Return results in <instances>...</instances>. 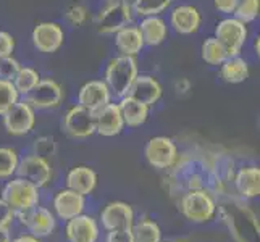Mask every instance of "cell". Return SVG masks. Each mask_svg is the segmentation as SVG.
<instances>
[{
    "mask_svg": "<svg viewBox=\"0 0 260 242\" xmlns=\"http://www.w3.org/2000/svg\"><path fill=\"white\" fill-rule=\"evenodd\" d=\"M139 75V65L136 57L118 55L113 57L105 68V84L110 92L116 97H124L128 94L133 81Z\"/></svg>",
    "mask_w": 260,
    "mask_h": 242,
    "instance_id": "6da1fadb",
    "label": "cell"
},
{
    "mask_svg": "<svg viewBox=\"0 0 260 242\" xmlns=\"http://www.w3.org/2000/svg\"><path fill=\"white\" fill-rule=\"evenodd\" d=\"M133 8L126 0H109L95 18L97 31L104 36H110L123 29L133 21Z\"/></svg>",
    "mask_w": 260,
    "mask_h": 242,
    "instance_id": "7a4b0ae2",
    "label": "cell"
},
{
    "mask_svg": "<svg viewBox=\"0 0 260 242\" xmlns=\"http://www.w3.org/2000/svg\"><path fill=\"white\" fill-rule=\"evenodd\" d=\"M213 36L218 39L223 49L226 50L228 57H235L239 55L241 50L244 49L249 31H247V24L236 20L235 16H228L218 21Z\"/></svg>",
    "mask_w": 260,
    "mask_h": 242,
    "instance_id": "3957f363",
    "label": "cell"
},
{
    "mask_svg": "<svg viewBox=\"0 0 260 242\" xmlns=\"http://www.w3.org/2000/svg\"><path fill=\"white\" fill-rule=\"evenodd\" d=\"M2 199L15 212L28 210L39 203V187L23 178H16L13 181L7 183L2 192Z\"/></svg>",
    "mask_w": 260,
    "mask_h": 242,
    "instance_id": "277c9868",
    "label": "cell"
},
{
    "mask_svg": "<svg viewBox=\"0 0 260 242\" xmlns=\"http://www.w3.org/2000/svg\"><path fill=\"white\" fill-rule=\"evenodd\" d=\"M65 98V91L60 83L55 79L46 78L41 79L32 91L24 97V100L28 102L34 110H50L57 109Z\"/></svg>",
    "mask_w": 260,
    "mask_h": 242,
    "instance_id": "5b68a950",
    "label": "cell"
},
{
    "mask_svg": "<svg viewBox=\"0 0 260 242\" xmlns=\"http://www.w3.org/2000/svg\"><path fill=\"white\" fill-rule=\"evenodd\" d=\"M31 41L34 49L41 53H55L65 42V31L55 21H42L38 26H34Z\"/></svg>",
    "mask_w": 260,
    "mask_h": 242,
    "instance_id": "8992f818",
    "label": "cell"
},
{
    "mask_svg": "<svg viewBox=\"0 0 260 242\" xmlns=\"http://www.w3.org/2000/svg\"><path fill=\"white\" fill-rule=\"evenodd\" d=\"M61 128L68 136L75 139H86L95 132V118L91 110L81 105H75L65 113Z\"/></svg>",
    "mask_w": 260,
    "mask_h": 242,
    "instance_id": "52a82bcc",
    "label": "cell"
},
{
    "mask_svg": "<svg viewBox=\"0 0 260 242\" xmlns=\"http://www.w3.org/2000/svg\"><path fill=\"white\" fill-rule=\"evenodd\" d=\"M146 160L157 169L172 168L178 160V149L175 142L167 136L152 137L144 149Z\"/></svg>",
    "mask_w": 260,
    "mask_h": 242,
    "instance_id": "ba28073f",
    "label": "cell"
},
{
    "mask_svg": "<svg viewBox=\"0 0 260 242\" xmlns=\"http://www.w3.org/2000/svg\"><path fill=\"white\" fill-rule=\"evenodd\" d=\"M4 126L12 136H24L32 131L36 124V110L26 102L18 100L4 116Z\"/></svg>",
    "mask_w": 260,
    "mask_h": 242,
    "instance_id": "9c48e42d",
    "label": "cell"
},
{
    "mask_svg": "<svg viewBox=\"0 0 260 242\" xmlns=\"http://www.w3.org/2000/svg\"><path fill=\"white\" fill-rule=\"evenodd\" d=\"M183 213L194 223H205L213 217L215 203L205 191H191L183 197Z\"/></svg>",
    "mask_w": 260,
    "mask_h": 242,
    "instance_id": "30bf717a",
    "label": "cell"
},
{
    "mask_svg": "<svg viewBox=\"0 0 260 242\" xmlns=\"http://www.w3.org/2000/svg\"><path fill=\"white\" fill-rule=\"evenodd\" d=\"M112 102V92L104 79H92L84 83L78 91V105L95 113Z\"/></svg>",
    "mask_w": 260,
    "mask_h": 242,
    "instance_id": "8fae6325",
    "label": "cell"
},
{
    "mask_svg": "<svg viewBox=\"0 0 260 242\" xmlns=\"http://www.w3.org/2000/svg\"><path fill=\"white\" fill-rule=\"evenodd\" d=\"M16 175L18 178H23L26 181L32 183L34 186L42 187L50 181L52 168L46 158L34 154L18 161Z\"/></svg>",
    "mask_w": 260,
    "mask_h": 242,
    "instance_id": "7c38bea8",
    "label": "cell"
},
{
    "mask_svg": "<svg viewBox=\"0 0 260 242\" xmlns=\"http://www.w3.org/2000/svg\"><path fill=\"white\" fill-rule=\"evenodd\" d=\"M16 215L20 217L23 225L32 232L34 237H46L55 229V218L47 209L36 205L28 210H18Z\"/></svg>",
    "mask_w": 260,
    "mask_h": 242,
    "instance_id": "4fadbf2b",
    "label": "cell"
},
{
    "mask_svg": "<svg viewBox=\"0 0 260 242\" xmlns=\"http://www.w3.org/2000/svg\"><path fill=\"white\" fill-rule=\"evenodd\" d=\"M202 13L194 5H178L170 13V26L181 36H191L201 29Z\"/></svg>",
    "mask_w": 260,
    "mask_h": 242,
    "instance_id": "5bb4252c",
    "label": "cell"
},
{
    "mask_svg": "<svg viewBox=\"0 0 260 242\" xmlns=\"http://www.w3.org/2000/svg\"><path fill=\"white\" fill-rule=\"evenodd\" d=\"M164 94V87L158 83V79L150 75H138L133 81L126 95L136 98L141 103L147 107L155 105Z\"/></svg>",
    "mask_w": 260,
    "mask_h": 242,
    "instance_id": "9a60e30c",
    "label": "cell"
},
{
    "mask_svg": "<svg viewBox=\"0 0 260 242\" xmlns=\"http://www.w3.org/2000/svg\"><path fill=\"white\" fill-rule=\"evenodd\" d=\"M95 118V132L104 137L118 136L124 128V121L118 103H107L101 110L94 113Z\"/></svg>",
    "mask_w": 260,
    "mask_h": 242,
    "instance_id": "2e32d148",
    "label": "cell"
},
{
    "mask_svg": "<svg viewBox=\"0 0 260 242\" xmlns=\"http://www.w3.org/2000/svg\"><path fill=\"white\" fill-rule=\"evenodd\" d=\"M133 210L124 202H112L104 209L101 218L105 229H131L133 228Z\"/></svg>",
    "mask_w": 260,
    "mask_h": 242,
    "instance_id": "e0dca14e",
    "label": "cell"
},
{
    "mask_svg": "<svg viewBox=\"0 0 260 242\" xmlns=\"http://www.w3.org/2000/svg\"><path fill=\"white\" fill-rule=\"evenodd\" d=\"M115 47L120 52V55L138 57L144 49V39H142L141 31L138 26L128 24L118 32H115Z\"/></svg>",
    "mask_w": 260,
    "mask_h": 242,
    "instance_id": "ac0fdd59",
    "label": "cell"
},
{
    "mask_svg": "<svg viewBox=\"0 0 260 242\" xmlns=\"http://www.w3.org/2000/svg\"><path fill=\"white\" fill-rule=\"evenodd\" d=\"M141 31L142 39H144V46L157 47L160 44L167 41L168 36V24L162 16H144L141 18L138 24Z\"/></svg>",
    "mask_w": 260,
    "mask_h": 242,
    "instance_id": "d6986e66",
    "label": "cell"
},
{
    "mask_svg": "<svg viewBox=\"0 0 260 242\" xmlns=\"http://www.w3.org/2000/svg\"><path fill=\"white\" fill-rule=\"evenodd\" d=\"M67 236L70 242H95L99 236L95 220L86 215L71 218L67 226Z\"/></svg>",
    "mask_w": 260,
    "mask_h": 242,
    "instance_id": "ffe728a7",
    "label": "cell"
},
{
    "mask_svg": "<svg viewBox=\"0 0 260 242\" xmlns=\"http://www.w3.org/2000/svg\"><path fill=\"white\" fill-rule=\"evenodd\" d=\"M53 207H55L60 218L63 220H71L81 215L84 209V195L78 194L71 189L60 191L53 200Z\"/></svg>",
    "mask_w": 260,
    "mask_h": 242,
    "instance_id": "44dd1931",
    "label": "cell"
},
{
    "mask_svg": "<svg viewBox=\"0 0 260 242\" xmlns=\"http://www.w3.org/2000/svg\"><path fill=\"white\" fill-rule=\"evenodd\" d=\"M118 105H120V110H121V116H123L124 126L139 128L149 118L150 107L141 103L139 100H136V98H133L129 95L121 97V100H120Z\"/></svg>",
    "mask_w": 260,
    "mask_h": 242,
    "instance_id": "7402d4cb",
    "label": "cell"
},
{
    "mask_svg": "<svg viewBox=\"0 0 260 242\" xmlns=\"http://www.w3.org/2000/svg\"><path fill=\"white\" fill-rule=\"evenodd\" d=\"M95 184H97V175L94 169H91L89 166H76L73 169H70V173L67 176L68 189L81 195L91 194L94 191Z\"/></svg>",
    "mask_w": 260,
    "mask_h": 242,
    "instance_id": "603a6c76",
    "label": "cell"
},
{
    "mask_svg": "<svg viewBox=\"0 0 260 242\" xmlns=\"http://www.w3.org/2000/svg\"><path fill=\"white\" fill-rule=\"evenodd\" d=\"M250 70L247 60L241 55L228 57L223 63L220 65V76L221 79L228 84H241L249 78Z\"/></svg>",
    "mask_w": 260,
    "mask_h": 242,
    "instance_id": "cb8c5ba5",
    "label": "cell"
},
{
    "mask_svg": "<svg viewBox=\"0 0 260 242\" xmlns=\"http://www.w3.org/2000/svg\"><path fill=\"white\" fill-rule=\"evenodd\" d=\"M235 183L241 195L249 197V199L257 197L260 194V169L257 166H246L239 169Z\"/></svg>",
    "mask_w": 260,
    "mask_h": 242,
    "instance_id": "d4e9b609",
    "label": "cell"
},
{
    "mask_svg": "<svg viewBox=\"0 0 260 242\" xmlns=\"http://www.w3.org/2000/svg\"><path fill=\"white\" fill-rule=\"evenodd\" d=\"M201 57L207 65L212 66H220L223 61L228 58L226 50L223 49V46L218 42V39L215 36H210L204 42L201 47Z\"/></svg>",
    "mask_w": 260,
    "mask_h": 242,
    "instance_id": "484cf974",
    "label": "cell"
},
{
    "mask_svg": "<svg viewBox=\"0 0 260 242\" xmlns=\"http://www.w3.org/2000/svg\"><path fill=\"white\" fill-rule=\"evenodd\" d=\"M39 81H41V75L38 70H34L31 66H21L18 70V73L13 78L12 83L18 91V94H20V97H26L36 87V84H38Z\"/></svg>",
    "mask_w": 260,
    "mask_h": 242,
    "instance_id": "4316f807",
    "label": "cell"
},
{
    "mask_svg": "<svg viewBox=\"0 0 260 242\" xmlns=\"http://www.w3.org/2000/svg\"><path fill=\"white\" fill-rule=\"evenodd\" d=\"M175 0H133L131 8L133 13L138 15L139 18L144 16H158L168 10Z\"/></svg>",
    "mask_w": 260,
    "mask_h": 242,
    "instance_id": "83f0119b",
    "label": "cell"
},
{
    "mask_svg": "<svg viewBox=\"0 0 260 242\" xmlns=\"http://www.w3.org/2000/svg\"><path fill=\"white\" fill-rule=\"evenodd\" d=\"M133 232V242H160L162 232L154 221L144 220L138 223L136 226L131 228Z\"/></svg>",
    "mask_w": 260,
    "mask_h": 242,
    "instance_id": "f1b7e54d",
    "label": "cell"
},
{
    "mask_svg": "<svg viewBox=\"0 0 260 242\" xmlns=\"http://www.w3.org/2000/svg\"><path fill=\"white\" fill-rule=\"evenodd\" d=\"M260 12V0H238V5L233 12V16L236 20L243 21L244 24H249L255 21Z\"/></svg>",
    "mask_w": 260,
    "mask_h": 242,
    "instance_id": "f546056e",
    "label": "cell"
},
{
    "mask_svg": "<svg viewBox=\"0 0 260 242\" xmlns=\"http://www.w3.org/2000/svg\"><path fill=\"white\" fill-rule=\"evenodd\" d=\"M18 100H20V94L12 81L0 78V116H4Z\"/></svg>",
    "mask_w": 260,
    "mask_h": 242,
    "instance_id": "4dcf8cb0",
    "label": "cell"
},
{
    "mask_svg": "<svg viewBox=\"0 0 260 242\" xmlns=\"http://www.w3.org/2000/svg\"><path fill=\"white\" fill-rule=\"evenodd\" d=\"M18 154L10 147H0V178H10L16 173Z\"/></svg>",
    "mask_w": 260,
    "mask_h": 242,
    "instance_id": "1f68e13d",
    "label": "cell"
},
{
    "mask_svg": "<svg viewBox=\"0 0 260 242\" xmlns=\"http://www.w3.org/2000/svg\"><path fill=\"white\" fill-rule=\"evenodd\" d=\"M20 68H21V63L13 55L0 58V78L2 79L13 81V78L16 76Z\"/></svg>",
    "mask_w": 260,
    "mask_h": 242,
    "instance_id": "d6a6232c",
    "label": "cell"
},
{
    "mask_svg": "<svg viewBox=\"0 0 260 242\" xmlns=\"http://www.w3.org/2000/svg\"><path fill=\"white\" fill-rule=\"evenodd\" d=\"M65 18H67V21L70 24H73V26H81L86 23L87 20V8L81 4H75V5H71L68 7V10L65 13Z\"/></svg>",
    "mask_w": 260,
    "mask_h": 242,
    "instance_id": "836d02e7",
    "label": "cell"
},
{
    "mask_svg": "<svg viewBox=\"0 0 260 242\" xmlns=\"http://www.w3.org/2000/svg\"><path fill=\"white\" fill-rule=\"evenodd\" d=\"M34 149H36V155L46 158L55 152V141H53V137H49V136L39 137L36 141Z\"/></svg>",
    "mask_w": 260,
    "mask_h": 242,
    "instance_id": "e575fe53",
    "label": "cell"
},
{
    "mask_svg": "<svg viewBox=\"0 0 260 242\" xmlns=\"http://www.w3.org/2000/svg\"><path fill=\"white\" fill-rule=\"evenodd\" d=\"M15 38L7 31H0V58L10 57L15 52Z\"/></svg>",
    "mask_w": 260,
    "mask_h": 242,
    "instance_id": "d590c367",
    "label": "cell"
},
{
    "mask_svg": "<svg viewBox=\"0 0 260 242\" xmlns=\"http://www.w3.org/2000/svg\"><path fill=\"white\" fill-rule=\"evenodd\" d=\"M15 218V210L4 199H0V228H8Z\"/></svg>",
    "mask_w": 260,
    "mask_h": 242,
    "instance_id": "8d00e7d4",
    "label": "cell"
},
{
    "mask_svg": "<svg viewBox=\"0 0 260 242\" xmlns=\"http://www.w3.org/2000/svg\"><path fill=\"white\" fill-rule=\"evenodd\" d=\"M107 242H133L131 229H113L107 236Z\"/></svg>",
    "mask_w": 260,
    "mask_h": 242,
    "instance_id": "74e56055",
    "label": "cell"
},
{
    "mask_svg": "<svg viewBox=\"0 0 260 242\" xmlns=\"http://www.w3.org/2000/svg\"><path fill=\"white\" fill-rule=\"evenodd\" d=\"M213 5L220 13L233 15V12H235V8L238 5V0H213Z\"/></svg>",
    "mask_w": 260,
    "mask_h": 242,
    "instance_id": "f35d334b",
    "label": "cell"
},
{
    "mask_svg": "<svg viewBox=\"0 0 260 242\" xmlns=\"http://www.w3.org/2000/svg\"><path fill=\"white\" fill-rule=\"evenodd\" d=\"M0 242H10V234H8V228H0Z\"/></svg>",
    "mask_w": 260,
    "mask_h": 242,
    "instance_id": "ab89813d",
    "label": "cell"
},
{
    "mask_svg": "<svg viewBox=\"0 0 260 242\" xmlns=\"http://www.w3.org/2000/svg\"><path fill=\"white\" fill-rule=\"evenodd\" d=\"M13 242H39V240H38V237H34V236H21V237L15 239Z\"/></svg>",
    "mask_w": 260,
    "mask_h": 242,
    "instance_id": "60d3db41",
    "label": "cell"
},
{
    "mask_svg": "<svg viewBox=\"0 0 260 242\" xmlns=\"http://www.w3.org/2000/svg\"><path fill=\"white\" fill-rule=\"evenodd\" d=\"M258 44H260V38H255V41H254V49H255V53H257V55H258Z\"/></svg>",
    "mask_w": 260,
    "mask_h": 242,
    "instance_id": "b9f144b4",
    "label": "cell"
}]
</instances>
